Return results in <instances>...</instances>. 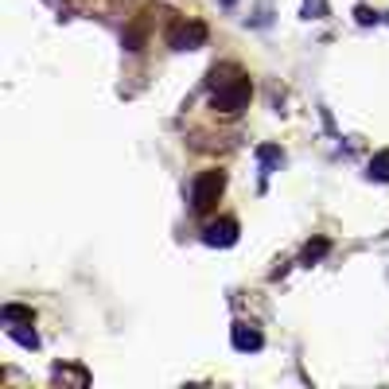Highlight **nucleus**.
Instances as JSON below:
<instances>
[{"instance_id": "5", "label": "nucleus", "mask_w": 389, "mask_h": 389, "mask_svg": "<svg viewBox=\"0 0 389 389\" xmlns=\"http://www.w3.org/2000/svg\"><path fill=\"white\" fill-rule=\"evenodd\" d=\"M233 347H238V350H261L265 347V335L257 331L253 323H233Z\"/></svg>"}, {"instance_id": "7", "label": "nucleus", "mask_w": 389, "mask_h": 389, "mask_svg": "<svg viewBox=\"0 0 389 389\" xmlns=\"http://www.w3.org/2000/svg\"><path fill=\"white\" fill-rule=\"evenodd\" d=\"M144 39H148V20H137L124 31V51H144Z\"/></svg>"}, {"instance_id": "2", "label": "nucleus", "mask_w": 389, "mask_h": 389, "mask_svg": "<svg viewBox=\"0 0 389 389\" xmlns=\"http://www.w3.org/2000/svg\"><path fill=\"white\" fill-rule=\"evenodd\" d=\"M222 191H226V175L218 168H210V171H202L199 179H194V187H191V210L194 214H210V210L218 207V199H222Z\"/></svg>"}, {"instance_id": "6", "label": "nucleus", "mask_w": 389, "mask_h": 389, "mask_svg": "<svg viewBox=\"0 0 389 389\" xmlns=\"http://www.w3.org/2000/svg\"><path fill=\"white\" fill-rule=\"evenodd\" d=\"M257 160H261V175H272V171L284 163V152H280L277 144H261L257 148Z\"/></svg>"}, {"instance_id": "14", "label": "nucleus", "mask_w": 389, "mask_h": 389, "mask_svg": "<svg viewBox=\"0 0 389 389\" xmlns=\"http://www.w3.org/2000/svg\"><path fill=\"white\" fill-rule=\"evenodd\" d=\"M222 4H233V0H222Z\"/></svg>"}, {"instance_id": "9", "label": "nucleus", "mask_w": 389, "mask_h": 389, "mask_svg": "<svg viewBox=\"0 0 389 389\" xmlns=\"http://www.w3.org/2000/svg\"><path fill=\"white\" fill-rule=\"evenodd\" d=\"M370 179H378V183H389V148L385 152H378L370 160Z\"/></svg>"}, {"instance_id": "3", "label": "nucleus", "mask_w": 389, "mask_h": 389, "mask_svg": "<svg viewBox=\"0 0 389 389\" xmlns=\"http://www.w3.org/2000/svg\"><path fill=\"white\" fill-rule=\"evenodd\" d=\"M202 39H207V28H202L199 20H179L175 28L168 31V43L175 47V51H194V47H202Z\"/></svg>"}, {"instance_id": "4", "label": "nucleus", "mask_w": 389, "mask_h": 389, "mask_svg": "<svg viewBox=\"0 0 389 389\" xmlns=\"http://www.w3.org/2000/svg\"><path fill=\"white\" fill-rule=\"evenodd\" d=\"M202 241H207L210 249H226V245H233L238 241V222L233 218H222V222H210L207 230H202Z\"/></svg>"}, {"instance_id": "13", "label": "nucleus", "mask_w": 389, "mask_h": 389, "mask_svg": "<svg viewBox=\"0 0 389 389\" xmlns=\"http://www.w3.org/2000/svg\"><path fill=\"white\" fill-rule=\"evenodd\" d=\"M54 378H74L78 385H86V373L82 370H62V366H59V370H54Z\"/></svg>"}, {"instance_id": "12", "label": "nucleus", "mask_w": 389, "mask_h": 389, "mask_svg": "<svg viewBox=\"0 0 389 389\" xmlns=\"http://www.w3.org/2000/svg\"><path fill=\"white\" fill-rule=\"evenodd\" d=\"M354 16H358V23H366V28H370V23H378V12H373V8H366V4H358Z\"/></svg>"}, {"instance_id": "11", "label": "nucleus", "mask_w": 389, "mask_h": 389, "mask_svg": "<svg viewBox=\"0 0 389 389\" xmlns=\"http://www.w3.org/2000/svg\"><path fill=\"white\" fill-rule=\"evenodd\" d=\"M327 249H331V241H327V238H319V241H311V245H308V249H303V265H315V261H319V257H323V253H327Z\"/></svg>"}, {"instance_id": "10", "label": "nucleus", "mask_w": 389, "mask_h": 389, "mask_svg": "<svg viewBox=\"0 0 389 389\" xmlns=\"http://www.w3.org/2000/svg\"><path fill=\"white\" fill-rule=\"evenodd\" d=\"M23 327H31V323H23ZM23 327H8V335H12L20 347H31V350H35V347H39V335H35V331H23Z\"/></svg>"}, {"instance_id": "1", "label": "nucleus", "mask_w": 389, "mask_h": 389, "mask_svg": "<svg viewBox=\"0 0 389 389\" xmlns=\"http://www.w3.org/2000/svg\"><path fill=\"white\" fill-rule=\"evenodd\" d=\"M207 82H210V101H214V109H222V113H241V109L249 105L253 82H249V74L241 66L218 62V66L210 70Z\"/></svg>"}, {"instance_id": "8", "label": "nucleus", "mask_w": 389, "mask_h": 389, "mask_svg": "<svg viewBox=\"0 0 389 389\" xmlns=\"http://www.w3.org/2000/svg\"><path fill=\"white\" fill-rule=\"evenodd\" d=\"M0 319H4L8 327H16V323H31V308H23V303H4V308H0Z\"/></svg>"}]
</instances>
